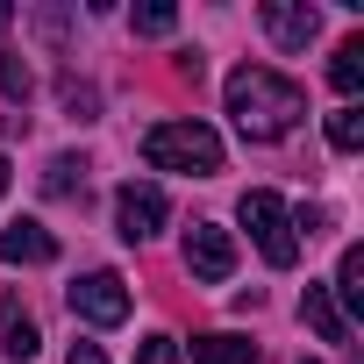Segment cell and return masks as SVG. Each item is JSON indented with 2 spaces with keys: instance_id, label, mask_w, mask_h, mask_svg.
Masks as SVG:
<instances>
[{
  "instance_id": "obj_1",
  "label": "cell",
  "mask_w": 364,
  "mask_h": 364,
  "mask_svg": "<svg viewBox=\"0 0 364 364\" xmlns=\"http://www.w3.org/2000/svg\"><path fill=\"white\" fill-rule=\"evenodd\" d=\"M229 114H236V129L250 143H279L286 129H300L307 93L286 72H272V65H236L229 72Z\"/></svg>"
},
{
  "instance_id": "obj_2",
  "label": "cell",
  "mask_w": 364,
  "mask_h": 364,
  "mask_svg": "<svg viewBox=\"0 0 364 364\" xmlns=\"http://www.w3.org/2000/svg\"><path fill=\"white\" fill-rule=\"evenodd\" d=\"M143 157H150L157 171H193V178H208V171H222V136H215L208 122H157V129L143 136Z\"/></svg>"
},
{
  "instance_id": "obj_3",
  "label": "cell",
  "mask_w": 364,
  "mask_h": 364,
  "mask_svg": "<svg viewBox=\"0 0 364 364\" xmlns=\"http://www.w3.org/2000/svg\"><path fill=\"white\" fill-rule=\"evenodd\" d=\"M243 229H250V243H257V257H264L272 272H293V264H300V222H293V208H286L272 186L243 193Z\"/></svg>"
},
{
  "instance_id": "obj_4",
  "label": "cell",
  "mask_w": 364,
  "mask_h": 364,
  "mask_svg": "<svg viewBox=\"0 0 364 364\" xmlns=\"http://www.w3.org/2000/svg\"><path fill=\"white\" fill-rule=\"evenodd\" d=\"M65 300H72V314H79L86 328H114V321H129V286H122L114 272H86Z\"/></svg>"
},
{
  "instance_id": "obj_5",
  "label": "cell",
  "mask_w": 364,
  "mask_h": 364,
  "mask_svg": "<svg viewBox=\"0 0 364 364\" xmlns=\"http://www.w3.org/2000/svg\"><path fill=\"white\" fill-rule=\"evenodd\" d=\"M164 215H171V208H164V193L150 186V178H129V186L114 193V229H122L129 243H150V236L164 229Z\"/></svg>"
},
{
  "instance_id": "obj_6",
  "label": "cell",
  "mask_w": 364,
  "mask_h": 364,
  "mask_svg": "<svg viewBox=\"0 0 364 364\" xmlns=\"http://www.w3.org/2000/svg\"><path fill=\"white\" fill-rule=\"evenodd\" d=\"M186 272H193L200 286H222V279L236 272V236L215 229V222H193V229H186Z\"/></svg>"
},
{
  "instance_id": "obj_7",
  "label": "cell",
  "mask_w": 364,
  "mask_h": 364,
  "mask_svg": "<svg viewBox=\"0 0 364 364\" xmlns=\"http://www.w3.org/2000/svg\"><path fill=\"white\" fill-rule=\"evenodd\" d=\"M257 15H264V29H272V43H279V50H307V43H314V29H321V15L307 8V0H264Z\"/></svg>"
},
{
  "instance_id": "obj_8",
  "label": "cell",
  "mask_w": 364,
  "mask_h": 364,
  "mask_svg": "<svg viewBox=\"0 0 364 364\" xmlns=\"http://www.w3.org/2000/svg\"><path fill=\"white\" fill-rule=\"evenodd\" d=\"M58 257V236L43 222H8L0 229V264H50Z\"/></svg>"
},
{
  "instance_id": "obj_9",
  "label": "cell",
  "mask_w": 364,
  "mask_h": 364,
  "mask_svg": "<svg viewBox=\"0 0 364 364\" xmlns=\"http://www.w3.org/2000/svg\"><path fill=\"white\" fill-rule=\"evenodd\" d=\"M328 300L343 307V321H350V314H364V250H357V243L343 250V264H336V286H328Z\"/></svg>"
},
{
  "instance_id": "obj_10",
  "label": "cell",
  "mask_w": 364,
  "mask_h": 364,
  "mask_svg": "<svg viewBox=\"0 0 364 364\" xmlns=\"http://www.w3.org/2000/svg\"><path fill=\"white\" fill-rule=\"evenodd\" d=\"M300 314H307V328H314L321 343H350V321H343V307L328 300V286H307V300H300Z\"/></svg>"
},
{
  "instance_id": "obj_11",
  "label": "cell",
  "mask_w": 364,
  "mask_h": 364,
  "mask_svg": "<svg viewBox=\"0 0 364 364\" xmlns=\"http://www.w3.org/2000/svg\"><path fill=\"white\" fill-rule=\"evenodd\" d=\"M193 364H257V343H243V336H193Z\"/></svg>"
},
{
  "instance_id": "obj_12",
  "label": "cell",
  "mask_w": 364,
  "mask_h": 364,
  "mask_svg": "<svg viewBox=\"0 0 364 364\" xmlns=\"http://www.w3.org/2000/svg\"><path fill=\"white\" fill-rule=\"evenodd\" d=\"M0 350H8L15 364H29V357L43 350V336H36V321H29L22 307H8V328H0Z\"/></svg>"
},
{
  "instance_id": "obj_13",
  "label": "cell",
  "mask_w": 364,
  "mask_h": 364,
  "mask_svg": "<svg viewBox=\"0 0 364 364\" xmlns=\"http://www.w3.org/2000/svg\"><path fill=\"white\" fill-rule=\"evenodd\" d=\"M328 79H336V93H357V86H364V36H350V43L336 50Z\"/></svg>"
},
{
  "instance_id": "obj_14",
  "label": "cell",
  "mask_w": 364,
  "mask_h": 364,
  "mask_svg": "<svg viewBox=\"0 0 364 364\" xmlns=\"http://www.w3.org/2000/svg\"><path fill=\"white\" fill-rule=\"evenodd\" d=\"M328 143L350 157V150H364V107H336L328 114Z\"/></svg>"
},
{
  "instance_id": "obj_15",
  "label": "cell",
  "mask_w": 364,
  "mask_h": 364,
  "mask_svg": "<svg viewBox=\"0 0 364 364\" xmlns=\"http://www.w3.org/2000/svg\"><path fill=\"white\" fill-rule=\"evenodd\" d=\"M29 86H36V79H29V65H22V50H8V43H0V93H8V100L22 107V100H29Z\"/></svg>"
},
{
  "instance_id": "obj_16",
  "label": "cell",
  "mask_w": 364,
  "mask_h": 364,
  "mask_svg": "<svg viewBox=\"0 0 364 364\" xmlns=\"http://www.w3.org/2000/svg\"><path fill=\"white\" fill-rule=\"evenodd\" d=\"M72 186H86V157H50L43 193H72Z\"/></svg>"
},
{
  "instance_id": "obj_17",
  "label": "cell",
  "mask_w": 364,
  "mask_h": 364,
  "mask_svg": "<svg viewBox=\"0 0 364 364\" xmlns=\"http://www.w3.org/2000/svg\"><path fill=\"white\" fill-rule=\"evenodd\" d=\"M129 22H136V36H171V29H178V8H164V0H150V8H136Z\"/></svg>"
},
{
  "instance_id": "obj_18",
  "label": "cell",
  "mask_w": 364,
  "mask_h": 364,
  "mask_svg": "<svg viewBox=\"0 0 364 364\" xmlns=\"http://www.w3.org/2000/svg\"><path fill=\"white\" fill-rule=\"evenodd\" d=\"M136 364H186V350H178L171 336H143L136 343Z\"/></svg>"
},
{
  "instance_id": "obj_19",
  "label": "cell",
  "mask_w": 364,
  "mask_h": 364,
  "mask_svg": "<svg viewBox=\"0 0 364 364\" xmlns=\"http://www.w3.org/2000/svg\"><path fill=\"white\" fill-rule=\"evenodd\" d=\"M65 364H107V357H100V343H79V350H72Z\"/></svg>"
},
{
  "instance_id": "obj_20",
  "label": "cell",
  "mask_w": 364,
  "mask_h": 364,
  "mask_svg": "<svg viewBox=\"0 0 364 364\" xmlns=\"http://www.w3.org/2000/svg\"><path fill=\"white\" fill-rule=\"evenodd\" d=\"M8 178H15V171H8V157H0V193H8Z\"/></svg>"
},
{
  "instance_id": "obj_21",
  "label": "cell",
  "mask_w": 364,
  "mask_h": 364,
  "mask_svg": "<svg viewBox=\"0 0 364 364\" xmlns=\"http://www.w3.org/2000/svg\"><path fill=\"white\" fill-rule=\"evenodd\" d=\"M307 364H314V357H307Z\"/></svg>"
}]
</instances>
